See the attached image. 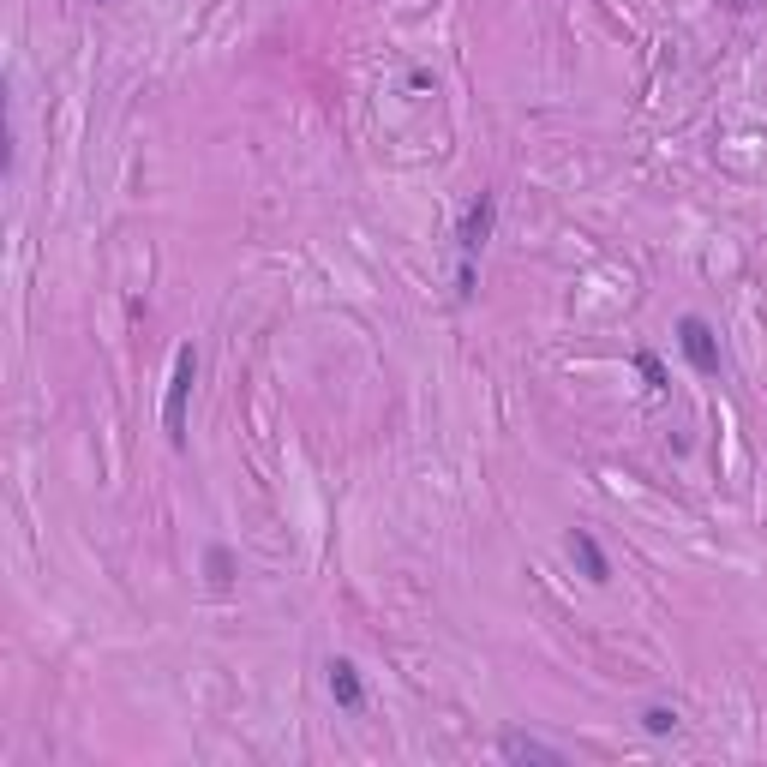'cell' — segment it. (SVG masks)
<instances>
[{"label": "cell", "instance_id": "obj_1", "mask_svg": "<svg viewBox=\"0 0 767 767\" xmlns=\"http://www.w3.org/2000/svg\"><path fill=\"white\" fill-rule=\"evenodd\" d=\"M192 384H198V348L186 342L174 354V372H168V390H162V432L174 450H186V408H192Z\"/></svg>", "mask_w": 767, "mask_h": 767}, {"label": "cell", "instance_id": "obj_9", "mask_svg": "<svg viewBox=\"0 0 767 767\" xmlns=\"http://www.w3.org/2000/svg\"><path fill=\"white\" fill-rule=\"evenodd\" d=\"M642 732H648V738H672V732H678V708H666V702L642 708Z\"/></svg>", "mask_w": 767, "mask_h": 767}, {"label": "cell", "instance_id": "obj_6", "mask_svg": "<svg viewBox=\"0 0 767 767\" xmlns=\"http://www.w3.org/2000/svg\"><path fill=\"white\" fill-rule=\"evenodd\" d=\"M498 756H504V762H546V767L564 762V750H552V744H540V738H528V732H504V738H498Z\"/></svg>", "mask_w": 767, "mask_h": 767}, {"label": "cell", "instance_id": "obj_8", "mask_svg": "<svg viewBox=\"0 0 767 767\" xmlns=\"http://www.w3.org/2000/svg\"><path fill=\"white\" fill-rule=\"evenodd\" d=\"M636 372H642L648 396H666V390H672V378H666V366H660V354H654V348H636Z\"/></svg>", "mask_w": 767, "mask_h": 767}, {"label": "cell", "instance_id": "obj_7", "mask_svg": "<svg viewBox=\"0 0 767 767\" xmlns=\"http://www.w3.org/2000/svg\"><path fill=\"white\" fill-rule=\"evenodd\" d=\"M204 576H210V594H228L234 576H240V570H234V552H228V546H210V552H204Z\"/></svg>", "mask_w": 767, "mask_h": 767}, {"label": "cell", "instance_id": "obj_2", "mask_svg": "<svg viewBox=\"0 0 767 767\" xmlns=\"http://www.w3.org/2000/svg\"><path fill=\"white\" fill-rule=\"evenodd\" d=\"M678 348H684V360H690L702 378H720V336H714V324H708L702 312L678 318Z\"/></svg>", "mask_w": 767, "mask_h": 767}, {"label": "cell", "instance_id": "obj_10", "mask_svg": "<svg viewBox=\"0 0 767 767\" xmlns=\"http://www.w3.org/2000/svg\"><path fill=\"white\" fill-rule=\"evenodd\" d=\"M744 6H750V0H726V12H744Z\"/></svg>", "mask_w": 767, "mask_h": 767}, {"label": "cell", "instance_id": "obj_5", "mask_svg": "<svg viewBox=\"0 0 767 767\" xmlns=\"http://www.w3.org/2000/svg\"><path fill=\"white\" fill-rule=\"evenodd\" d=\"M564 546H570V558L582 564V576H588L594 588H606V582H612V558H606V546H600L588 528H570V540H564Z\"/></svg>", "mask_w": 767, "mask_h": 767}, {"label": "cell", "instance_id": "obj_4", "mask_svg": "<svg viewBox=\"0 0 767 767\" xmlns=\"http://www.w3.org/2000/svg\"><path fill=\"white\" fill-rule=\"evenodd\" d=\"M324 678H330V696H336V708H342V714H366V678H360V666H354V660H330V666H324Z\"/></svg>", "mask_w": 767, "mask_h": 767}, {"label": "cell", "instance_id": "obj_3", "mask_svg": "<svg viewBox=\"0 0 767 767\" xmlns=\"http://www.w3.org/2000/svg\"><path fill=\"white\" fill-rule=\"evenodd\" d=\"M492 222H498V192H480V198L462 210V222H456V252H462V264L480 258V246L492 240Z\"/></svg>", "mask_w": 767, "mask_h": 767}]
</instances>
